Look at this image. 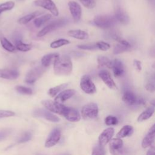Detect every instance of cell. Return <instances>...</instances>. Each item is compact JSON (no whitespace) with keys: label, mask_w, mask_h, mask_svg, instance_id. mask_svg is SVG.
<instances>
[{"label":"cell","mask_w":155,"mask_h":155,"mask_svg":"<svg viewBox=\"0 0 155 155\" xmlns=\"http://www.w3.org/2000/svg\"><path fill=\"white\" fill-rule=\"evenodd\" d=\"M97 62L99 65L101 67H105L108 68H111L113 62L108 57L104 56H99L97 58Z\"/></svg>","instance_id":"484cf974"},{"label":"cell","mask_w":155,"mask_h":155,"mask_svg":"<svg viewBox=\"0 0 155 155\" xmlns=\"http://www.w3.org/2000/svg\"><path fill=\"white\" fill-rule=\"evenodd\" d=\"M114 18L116 21L122 24H127L130 21V18L128 14L120 8H117L116 9Z\"/></svg>","instance_id":"ffe728a7"},{"label":"cell","mask_w":155,"mask_h":155,"mask_svg":"<svg viewBox=\"0 0 155 155\" xmlns=\"http://www.w3.org/2000/svg\"><path fill=\"white\" fill-rule=\"evenodd\" d=\"M16 90L21 94H26V95H30L33 93V90L28 87L22 86V85H17L15 87Z\"/></svg>","instance_id":"836d02e7"},{"label":"cell","mask_w":155,"mask_h":155,"mask_svg":"<svg viewBox=\"0 0 155 155\" xmlns=\"http://www.w3.org/2000/svg\"><path fill=\"white\" fill-rule=\"evenodd\" d=\"M0 42L2 47L9 52H15L16 51L15 47L4 36L2 33H0Z\"/></svg>","instance_id":"cb8c5ba5"},{"label":"cell","mask_w":155,"mask_h":155,"mask_svg":"<svg viewBox=\"0 0 155 155\" xmlns=\"http://www.w3.org/2000/svg\"><path fill=\"white\" fill-rule=\"evenodd\" d=\"M75 93L76 91L73 89H67L62 90L60 93H59L58 94L56 95L54 98V101L61 104L73 97L75 94Z\"/></svg>","instance_id":"e0dca14e"},{"label":"cell","mask_w":155,"mask_h":155,"mask_svg":"<svg viewBox=\"0 0 155 155\" xmlns=\"http://www.w3.org/2000/svg\"><path fill=\"white\" fill-rule=\"evenodd\" d=\"M123 141L120 138H114L109 141L110 151L112 155H127L128 151L123 147Z\"/></svg>","instance_id":"277c9868"},{"label":"cell","mask_w":155,"mask_h":155,"mask_svg":"<svg viewBox=\"0 0 155 155\" xmlns=\"http://www.w3.org/2000/svg\"><path fill=\"white\" fill-rule=\"evenodd\" d=\"M155 135V125H153V126L150 128L148 133L145 136L142 142V147L143 148H146L152 145L154 142Z\"/></svg>","instance_id":"d6986e66"},{"label":"cell","mask_w":155,"mask_h":155,"mask_svg":"<svg viewBox=\"0 0 155 155\" xmlns=\"http://www.w3.org/2000/svg\"><path fill=\"white\" fill-rule=\"evenodd\" d=\"M91 155H105V150L102 146L96 145L94 147Z\"/></svg>","instance_id":"74e56055"},{"label":"cell","mask_w":155,"mask_h":155,"mask_svg":"<svg viewBox=\"0 0 155 155\" xmlns=\"http://www.w3.org/2000/svg\"><path fill=\"white\" fill-rule=\"evenodd\" d=\"M45 71V67L43 66H38L35 67L27 73L24 81L27 84H33L35 83L38 79H39L42 74L44 73Z\"/></svg>","instance_id":"8992f818"},{"label":"cell","mask_w":155,"mask_h":155,"mask_svg":"<svg viewBox=\"0 0 155 155\" xmlns=\"http://www.w3.org/2000/svg\"><path fill=\"white\" fill-rule=\"evenodd\" d=\"M142 64L141 62L139 60L137 59H134L133 61V65L134 67V68L139 71H140L142 70Z\"/></svg>","instance_id":"ee69618b"},{"label":"cell","mask_w":155,"mask_h":155,"mask_svg":"<svg viewBox=\"0 0 155 155\" xmlns=\"http://www.w3.org/2000/svg\"><path fill=\"white\" fill-rule=\"evenodd\" d=\"M70 14L75 22H78L82 16V8L81 5L76 1H71L68 3Z\"/></svg>","instance_id":"8fae6325"},{"label":"cell","mask_w":155,"mask_h":155,"mask_svg":"<svg viewBox=\"0 0 155 155\" xmlns=\"http://www.w3.org/2000/svg\"><path fill=\"white\" fill-rule=\"evenodd\" d=\"M113 74L115 77H121L124 73V67L122 61L118 59H115L113 62L112 68Z\"/></svg>","instance_id":"44dd1931"},{"label":"cell","mask_w":155,"mask_h":155,"mask_svg":"<svg viewBox=\"0 0 155 155\" xmlns=\"http://www.w3.org/2000/svg\"><path fill=\"white\" fill-rule=\"evenodd\" d=\"M31 134L29 132H26L19 139L18 142L19 143H24V142H26L28 140H30L31 138Z\"/></svg>","instance_id":"60d3db41"},{"label":"cell","mask_w":155,"mask_h":155,"mask_svg":"<svg viewBox=\"0 0 155 155\" xmlns=\"http://www.w3.org/2000/svg\"><path fill=\"white\" fill-rule=\"evenodd\" d=\"M15 47L16 48V50H18L21 51H24V52L28 51L32 48V45L31 44L23 43L21 41L16 42Z\"/></svg>","instance_id":"1f68e13d"},{"label":"cell","mask_w":155,"mask_h":155,"mask_svg":"<svg viewBox=\"0 0 155 155\" xmlns=\"http://www.w3.org/2000/svg\"><path fill=\"white\" fill-rule=\"evenodd\" d=\"M81 4L87 8H93L95 7V0H79Z\"/></svg>","instance_id":"ab89813d"},{"label":"cell","mask_w":155,"mask_h":155,"mask_svg":"<svg viewBox=\"0 0 155 155\" xmlns=\"http://www.w3.org/2000/svg\"><path fill=\"white\" fill-rule=\"evenodd\" d=\"M19 76V72L16 69H0V78L13 80Z\"/></svg>","instance_id":"ac0fdd59"},{"label":"cell","mask_w":155,"mask_h":155,"mask_svg":"<svg viewBox=\"0 0 155 155\" xmlns=\"http://www.w3.org/2000/svg\"><path fill=\"white\" fill-rule=\"evenodd\" d=\"M145 87L146 88V90L150 92H153L155 90V87H154V82H148L145 85Z\"/></svg>","instance_id":"7bdbcfd3"},{"label":"cell","mask_w":155,"mask_h":155,"mask_svg":"<svg viewBox=\"0 0 155 155\" xmlns=\"http://www.w3.org/2000/svg\"><path fill=\"white\" fill-rule=\"evenodd\" d=\"M154 111V107H150L148 108L147 110L143 111L139 116V117L137 118V120L139 122H141V121H143V120H145L149 119L153 114Z\"/></svg>","instance_id":"4316f807"},{"label":"cell","mask_w":155,"mask_h":155,"mask_svg":"<svg viewBox=\"0 0 155 155\" xmlns=\"http://www.w3.org/2000/svg\"><path fill=\"white\" fill-rule=\"evenodd\" d=\"M61 137V131L58 129H54L49 134L45 142V147L46 148H50L54 146L58 143Z\"/></svg>","instance_id":"4fadbf2b"},{"label":"cell","mask_w":155,"mask_h":155,"mask_svg":"<svg viewBox=\"0 0 155 155\" xmlns=\"http://www.w3.org/2000/svg\"><path fill=\"white\" fill-rule=\"evenodd\" d=\"M122 101L129 105H133L136 104H144V101L142 99H137L133 92L130 90H126L122 96Z\"/></svg>","instance_id":"7c38bea8"},{"label":"cell","mask_w":155,"mask_h":155,"mask_svg":"<svg viewBox=\"0 0 155 155\" xmlns=\"http://www.w3.org/2000/svg\"><path fill=\"white\" fill-rule=\"evenodd\" d=\"M133 132V128L132 126L127 125L124 126L117 134V138H122L130 136Z\"/></svg>","instance_id":"d4e9b609"},{"label":"cell","mask_w":155,"mask_h":155,"mask_svg":"<svg viewBox=\"0 0 155 155\" xmlns=\"http://www.w3.org/2000/svg\"><path fill=\"white\" fill-rule=\"evenodd\" d=\"M114 130L112 127H109L104 130L99 136V143L104 147L111 139L114 134Z\"/></svg>","instance_id":"9a60e30c"},{"label":"cell","mask_w":155,"mask_h":155,"mask_svg":"<svg viewBox=\"0 0 155 155\" xmlns=\"http://www.w3.org/2000/svg\"><path fill=\"white\" fill-rule=\"evenodd\" d=\"M41 103L48 111L61 115L63 114L66 108L63 104L51 100H44L41 101Z\"/></svg>","instance_id":"52a82bcc"},{"label":"cell","mask_w":155,"mask_h":155,"mask_svg":"<svg viewBox=\"0 0 155 155\" xmlns=\"http://www.w3.org/2000/svg\"><path fill=\"white\" fill-rule=\"evenodd\" d=\"M72 68L71 58L67 55L59 56L53 63L54 73L58 76L70 75L71 73Z\"/></svg>","instance_id":"6da1fadb"},{"label":"cell","mask_w":155,"mask_h":155,"mask_svg":"<svg viewBox=\"0 0 155 155\" xmlns=\"http://www.w3.org/2000/svg\"><path fill=\"white\" fill-rule=\"evenodd\" d=\"M105 123L107 125H115L118 124V119L114 116H108L105 119Z\"/></svg>","instance_id":"d590c367"},{"label":"cell","mask_w":155,"mask_h":155,"mask_svg":"<svg viewBox=\"0 0 155 155\" xmlns=\"http://www.w3.org/2000/svg\"><path fill=\"white\" fill-rule=\"evenodd\" d=\"M116 20L114 16L110 15H99L93 19L94 24L102 29H108L113 27Z\"/></svg>","instance_id":"7a4b0ae2"},{"label":"cell","mask_w":155,"mask_h":155,"mask_svg":"<svg viewBox=\"0 0 155 155\" xmlns=\"http://www.w3.org/2000/svg\"><path fill=\"white\" fill-rule=\"evenodd\" d=\"M147 155H154V147H152L150 148V149L148 150V151L147 153Z\"/></svg>","instance_id":"f6af8a7d"},{"label":"cell","mask_w":155,"mask_h":155,"mask_svg":"<svg viewBox=\"0 0 155 155\" xmlns=\"http://www.w3.org/2000/svg\"><path fill=\"white\" fill-rule=\"evenodd\" d=\"M62 115L70 122H78L81 119V116L79 112L74 108L71 107H66Z\"/></svg>","instance_id":"2e32d148"},{"label":"cell","mask_w":155,"mask_h":155,"mask_svg":"<svg viewBox=\"0 0 155 155\" xmlns=\"http://www.w3.org/2000/svg\"><path fill=\"white\" fill-rule=\"evenodd\" d=\"M38 12H33L32 13H30L28 14L25 16H24L21 18H20L18 20V22L20 24H26L28 22H29L30 21H31V20L34 19L35 18V17H36V16L39 14H40L39 13H38Z\"/></svg>","instance_id":"f546056e"},{"label":"cell","mask_w":155,"mask_h":155,"mask_svg":"<svg viewBox=\"0 0 155 155\" xmlns=\"http://www.w3.org/2000/svg\"><path fill=\"white\" fill-rule=\"evenodd\" d=\"M95 44L97 48L102 51H107L110 48V45L104 41H98Z\"/></svg>","instance_id":"8d00e7d4"},{"label":"cell","mask_w":155,"mask_h":155,"mask_svg":"<svg viewBox=\"0 0 155 155\" xmlns=\"http://www.w3.org/2000/svg\"><path fill=\"white\" fill-rule=\"evenodd\" d=\"M7 136V133H6V132L3 131V132L0 133V139H3V137H5V136Z\"/></svg>","instance_id":"bcb514c9"},{"label":"cell","mask_w":155,"mask_h":155,"mask_svg":"<svg viewBox=\"0 0 155 155\" xmlns=\"http://www.w3.org/2000/svg\"><path fill=\"white\" fill-rule=\"evenodd\" d=\"M98 111L97 104L94 102H90L82 107L81 114L83 119L85 120L93 119L97 116Z\"/></svg>","instance_id":"5b68a950"},{"label":"cell","mask_w":155,"mask_h":155,"mask_svg":"<svg viewBox=\"0 0 155 155\" xmlns=\"http://www.w3.org/2000/svg\"><path fill=\"white\" fill-rule=\"evenodd\" d=\"M78 48L81 50H93L97 48L95 44H84L78 45Z\"/></svg>","instance_id":"f35d334b"},{"label":"cell","mask_w":155,"mask_h":155,"mask_svg":"<svg viewBox=\"0 0 155 155\" xmlns=\"http://www.w3.org/2000/svg\"><path fill=\"white\" fill-rule=\"evenodd\" d=\"M67 35L70 37L80 40H85L88 38V33L81 29L70 30L68 31Z\"/></svg>","instance_id":"603a6c76"},{"label":"cell","mask_w":155,"mask_h":155,"mask_svg":"<svg viewBox=\"0 0 155 155\" xmlns=\"http://www.w3.org/2000/svg\"><path fill=\"white\" fill-rule=\"evenodd\" d=\"M70 43V42L66 39H59L51 42L50 44V46L52 48H58L62 46L68 45Z\"/></svg>","instance_id":"4dcf8cb0"},{"label":"cell","mask_w":155,"mask_h":155,"mask_svg":"<svg viewBox=\"0 0 155 155\" xmlns=\"http://www.w3.org/2000/svg\"><path fill=\"white\" fill-rule=\"evenodd\" d=\"M64 155H65V154H64Z\"/></svg>","instance_id":"7dc6e473"},{"label":"cell","mask_w":155,"mask_h":155,"mask_svg":"<svg viewBox=\"0 0 155 155\" xmlns=\"http://www.w3.org/2000/svg\"><path fill=\"white\" fill-rule=\"evenodd\" d=\"M51 15L49 14V13H47V14H45L40 17L36 18L33 21L34 25L36 27H40L44 23H45L46 22L49 21L51 19Z\"/></svg>","instance_id":"83f0119b"},{"label":"cell","mask_w":155,"mask_h":155,"mask_svg":"<svg viewBox=\"0 0 155 155\" xmlns=\"http://www.w3.org/2000/svg\"><path fill=\"white\" fill-rule=\"evenodd\" d=\"M34 4L48 10L53 15L58 16L59 15L58 9L52 0H35Z\"/></svg>","instance_id":"9c48e42d"},{"label":"cell","mask_w":155,"mask_h":155,"mask_svg":"<svg viewBox=\"0 0 155 155\" xmlns=\"http://www.w3.org/2000/svg\"><path fill=\"white\" fill-rule=\"evenodd\" d=\"M67 85H68V83H64V84L58 85L57 86H55L54 87L50 88L48 90V94L51 97H54L59 93H60L61 91H62Z\"/></svg>","instance_id":"f1b7e54d"},{"label":"cell","mask_w":155,"mask_h":155,"mask_svg":"<svg viewBox=\"0 0 155 155\" xmlns=\"http://www.w3.org/2000/svg\"><path fill=\"white\" fill-rule=\"evenodd\" d=\"M67 22V21L65 19H59L57 20H55L48 25H47L45 27H43L38 33H37V36L38 37H42L44 36L45 35H47L48 33L58 29L61 27H62L64 26Z\"/></svg>","instance_id":"3957f363"},{"label":"cell","mask_w":155,"mask_h":155,"mask_svg":"<svg viewBox=\"0 0 155 155\" xmlns=\"http://www.w3.org/2000/svg\"><path fill=\"white\" fill-rule=\"evenodd\" d=\"M80 87L81 90L87 94H93L96 91L94 84L88 75H84L80 81Z\"/></svg>","instance_id":"ba28073f"},{"label":"cell","mask_w":155,"mask_h":155,"mask_svg":"<svg viewBox=\"0 0 155 155\" xmlns=\"http://www.w3.org/2000/svg\"><path fill=\"white\" fill-rule=\"evenodd\" d=\"M15 6V2L13 1H7L0 4V14L4 12L12 10Z\"/></svg>","instance_id":"d6a6232c"},{"label":"cell","mask_w":155,"mask_h":155,"mask_svg":"<svg viewBox=\"0 0 155 155\" xmlns=\"http://www.w3.org/2000/svg\"><path fill=\"white\" fill-rule=\"evenodd\" d=\"M15 113L10 110H0V118L13 116Z\"/></svg>","instance_id":"b9f144b4"},{"label":"cell","mask_w":155,"mask_h":155,"mask_svg":"<svg viewBox=\"0 0 155 155\" xmlns=\"http://www.w3.org/2000/svg\"><path fill=\"white\" fill-rule=\"evenodd\" d=\"M130 47H127V46H125V45H122V44L118 43L117 44H116L114 46V49H113V53L115 54H117L127 51V50H128L130 49Z\"/></svg>","instance_id":"e575fe53"},{"label":"cell","mask_w":155,"mask_h":155,"mask_svg":"<svg viewBox=\"0 0 155 155\" xmlns=\"http://www.w3.org/2000/svg\"><path fill=\"white\" fill-rule=\"evenodd\" d=\"M59 56L58 53H51L44 55L41 59L42 66L46 68L53 64L54 61Z\"/></svg>","instance_id":"7402d4cb"},{"label":"cell","mask_w":155,"mask_h":155,"mask_svg":"<svg viewBox=\"0 0 155 155\" xmlns=\"http://www.w3.org/2000/svg\"><path fill=\"white\" fill-rule=\"evenodd\" d=\"M33 116L35 117L44 118L48 121L53 122H58L60 120V119L58 116L50 113L48 111V110H46L42 108H38L35 110L33 111Z\"/></svg>","instance_id":"30bf717a"},{"label":"cell","mask_w":155,"mask_h":155,"mask_svg":"<svg viewBox=\"0 0 155 155\" xmlns=\"http://www.w3.org/2000/svg\"><path fill=\"white\" fill-rule=\"evenodd\" d=\"M99 76L105 84L111 90H116L117 86L111 77L110 73L106 70H101L99 72Z\"/></svg>","instance_id":"5bb4252c"}]
</instances>
